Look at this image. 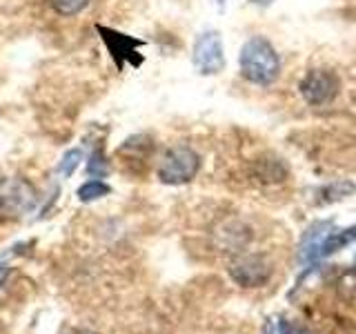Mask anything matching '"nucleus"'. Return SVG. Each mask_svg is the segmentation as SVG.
<instances>
[{
	"mask_svg": "<svg viewBox=\"0 0 356 334\" xmlns=\"http://www.w3.org/2000/svg\"><path fill=\"white\" fill-rule=\"evenodd\" d=\"M98 31L103 33V40L107 42V47H109L111 54H114V58L118 61V65H120V56H127V58H131V54H136L134 49L140 45L138 40H131L127 36H122V33L105 29V27H98Z\"/></svg>",
	"mask_w": 356,
	"mask_h": 334,
	"instance_id": "obj_7",
	"label": "nucleus"
},
{
	"mask_svg": "<svg viewBox=\"0 0 356 334\" xmlns=\"http://www.w3.org/2000/svg\"><path fill=\"white\" fill-rule=\"evenodd\" d=\"M36 203L33 187L22 178H9L0 183V214L3 216H20L29 212Z\"/></svg>",
	"mask_w": 356,
	"mask_h": 334,
	"instance_id": "obj_3",
	"label": "nucleus"
},
{
	"mask_svg": "<svg viewBox=\"0 0 356 334\" xmlns=\"http://www.w3.org/2000/svg\"><path fill=\"white\" fill-rule=\"evenodd\" d=\"M267 267L261 259H241L232 265V276L236 278L241 285H261L267 278Z\"/></svg>",
	"mask_w": 356,
	"mask_h": 334,
	"instance_id": "obj_6",
	"label": "nucleus"
},
{
	"mask_svg": "<svg viewBox=\"0 0 356 334\" xmlns=\"http://www.w3.org/2000/svg\"><path fill=\"white\" fill-rule=\"evenodd\" d=\"M339 78L334 72L327 70H312L300 81V94L309 105H325L339 94Z\"/></svg>",
	"mask_w": 356,
	"mask_h": 334,
	"instance_id": "obj_5",
	"label": "nucleus"
},
{
	"mask_svg": "<svg viewBox=\"0 0 356 334\" xmlns=\"http://www.w3.org/2000/svg\"><path fill=\"white\" fill-rule=\"evenodd\" d=\"M200 167V159L194 150L189 148H172L163 156L159 167V178L167 185H181L192 181Z\"/></svg>",
	"mask_w": 356,
	"mask_h": 334,
	"instance_id": "obj_2",
	"label": "nucleus"
},
{
	"mask_svg": "<svg viewBox=\"0 0 356 334\" xmlns=\"http://www.w3.org/2000/svg\"><path fill=\"white\" fill-rule=\"evenodd\" d=\"M87 172L94 174V176H105L107 174V161H105V156H103V152H100V150H96L92 154V161H89Z\"/></svg>",
	"mask_w": 356,
	"mask_h": 334,
	"instance_id": "obj_11",
	"label": "nucleus"
},
{
	"mask_svg": "<svg viewBox=\"0 0 356 334\" xmlns=\"http://www.w3.org/2000/svg\"><path fill=\"white\" fill-rule=\"evenodd\" d=\"M250 3H254V5H263V7H267V5H272L274 0H250Z\"/></svg>",
	"mask_w": 356,
	"mask_h": 334,
	"instance_id": "obj_13",
	"label": "nucleus"
},
{
	"mask_svg": "<svg viewBox=\"0 0 356 334\" xmlns=\"http://www.w3.org/2000/svg\"><path fill=\"white\" fill-rule=\"evenodd\" d=\"M194 67L200 74H218L225 67V54H222V40L218 31L200 33L194 42Z\"/></svg>",
	"mask_w": 356,
	"mask_h": 334,
	"instance_id": "obj_4",
	"label": "nucleus"
},
{
	"mask_svg": "<svg viewBox=\"0 0 356 334\" xmlns=\"http://www.w3.org/2000/svg\"><path fill=\"white\" fill-rule=\"evenodd\" d=\"M89 0H51V7L63 16H74L87 7Z\"/></svg>",
	"mask_w": 356,
	"mask_h": 334,
	"instance_id": "obj_9",
	"label": "nucleus"
},
{
	"mask_svg": "<svg viewBox=\"0 0 356 334\" xmlns=\"http://www.w3.org/2000/svg\"><path fill=\"white\" fill-rule=\"evenodd\" d=\"M238 65L241 74L254 85H270L276 81L278 72H281V61H278L276 49L272 47L270 40L261 36L250 38L243 45Z\"/></svg>",
	"mask_w": 356,
	"mask_h": 334,
	"instance_id": "obj_1",
	"label": "nucleus"
},
{
	"mask_svg": "<svg viewBox=\"0 0 356 334\" xmlns=\"http://www.w3.org/2000/svg\"><path fill=\"white\" fill-rule=\"evenodd\" d=\"M81 161H83V152L81 150H70L63 156V161L58 163V172L63 176H72Z\"/></svg>",
	"mask_w": 356,
	"mask_h": 334,
	"instance_id": "obj_10",
	"label": "nucleus"
},
{
	"mask_svg": "<svg viewBox=\"0 0 356 334\" xmlns=\"http://www.w3.org/2000/svg\"><path fill=\"white\" fill-rule=\"evenodd\" d=\"M109 192H111L109 185L94 178V181H87L85 185H81V189H78V198H81L83 203H89V200H98V198L107 196Z\"/></svg>",
	"mask_w": 356,
	"mask_h": 334,
	"instance_id": "obj_8",
	"label": "nucleus"
},
{
	"mask_svg": "<svg viewBox=\"0 0 356 334\" xmlns=\"http://www.w3.org/2000/svg\"><path fill=\"white\" fill-rule=\"evenodd\" d=\"M7 272H9V270H7V265H5V263H0V283H3V281H5V276H7Z\"/></svg>",
	"mask_w": 356,
	"mask_h": 334,
	"instance_id": "obj_12",
	"label": "nucleus"
}]
</instances>
